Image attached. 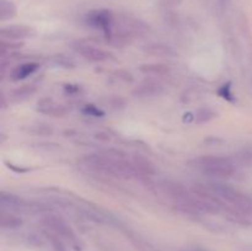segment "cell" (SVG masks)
<instances>
[{"label":"cell","instance_id":"1","mask_svg":"<svg viewBox=\"0 0 252 251\" xmlns=\"http://www.w3.org/2000/svg\"><path fill=\"white\" fill-rule=\"evenodd\" d=\"M121 152L108 150L100 154H88L83 157V162L90 169L97 172L120 177V179H132L137 176L132 161H128Z\"/></svg>","mask_w":252,"mask_h":251},{"label":"cell","instance_id":"2","mask_svg":"<svg viewBox=\"0 0 252 251\" xmlns=\"http://www.w3.org/2000/svg\"><path fill=\"white\" fill-rule=\"evenodd\" d=\"M191 166L212 177H230L235 174V164L225 157H202L191 162Z\"/></svg>","mask_w":252,"mask_h":251},{"label":"cell","instance_id":"3","mask_svg":"<svg viewBox=\"0 0 252 251\" xmlns=\"http://www.w3.org/2000/svg\"><path fill=\"white\" fill-rule=\"evenodd\" d=\"M209 187L219 198L233 204L239 212L244 214L252 213V199L245 193L223 184H209Z\"/></svg>","mask_w":252,"mask_h":251},{"label":"cell","instance_id":"4","mask_svg":"<svg viewBox=\"0 0 252 251\" xmlns=\"http://www.w3.org/2000/svg\"><path fill=\"white\" fill-rule=\"evenodd\" d=\"M85 20L89 26H91L93 29L101 30L107 38L112 37L116 25V17L112 11L106 9L93 10L86 15Z\"/></svg>","mask_w":252,"mask_h":251},{"label":"cell","instance_id":"5","mask_svg":"<svg viewBox=\"0 0 252 251\" xmlns=\"http://www.w3.org/2000/svg\"><path fill=\"white\" fill-rule=\"evenodd\" d=\"M43 223L52 233L58 235L59 238H63L65 240L71 241V243H76L75 231L73 230V228L64 219L48 214V216L43 217Z\"/></svg>","mask_w":252,"mask_h":251},{"label":"cell","instance_id":"6","mask_svg":"<svg viewBox=\"0 0 252 251\" xmlns=\"http://www.w3.org/2000/svg\"><path fill=\"white\" fill-rule=\"evenodd\" d=\"M36 34V30L27 25H10L0 30V36L7 41H20V39L31 38Z\"/></svg>","mask_w":252,"mask_h":251},{"label":"cell","instance_id":"7","mask_svg":"<svg viewBox=\"0 0 252 251\" xmlns=\"http://www.w3.org/2000/svg\"><path fill=\"white\" fill-rule=\"evenodd\" d=\"M164 94V86L155 80H145L135 86L132 91V95L138 98L158 97Z\"/></svg>","mask_w":252,"mask_h":251},{"label":"cell","instance_id":"8","mask_svg":"<svg viewBox=\"0 0 252 251\" xmlns=\"http://www.w3.org/2000/svg\"><path fill=\"white\" fill-rule=\"evenodd\" d=\"M37 112L46 116H52V117H64L66 115V108L61 103L56 102L53 98L43 97L37 102L36 105Z\"/></svg>","mask_w":252,"mask_h":251},{"label":"cell","instance_id":"9","mask_svg":"<svg viewBox=\"0 0 252 251\" xmlns=\"http://www.w3.org/2000/svg\"><path fill=\"white\" fill-rule=\"evenodd\" d=\"M74 49L76 51V53L80 54L84 59L89 62H103L110 58L108 53L97 47L91 46V44L78 43L76 46H74Z\"/></svg>","mask_w":252,"mask_h":251},{"label":"cell","instance_id":"10","mask_svg":"<svg viewBox=\"0 0 252 251\" xmlns=\"http://www.w3.org/2000/svg\"><path fill=\"white\" fill-rule=\"evenodd\" d=\"M161 189L166 194H169L174 201H180V199H185L187 197L191 196V192L189 189H187V187H185L184 185L179 184V182H172V181H165L162 182Z\"/></svg>","mask_w":252,"mask_h":251},{"label":"cell","instance_id":"11","mask_svg":"<svg viewBox=\"0 0 252 251\" xmlns=\"http://www.w3.org/2000/svg\"><path fill=\"white\" fill-rule=\"evenodd\" d=\"M132 164L134 166L137 175L142 176H153L157 172L154 164L143 155H134L132 159Z\"/></svg>","mask_w":252,"mask_h":251},{"label":"cell","instance_id":"12","mask_svg":"<svg viewBox=\"0 0 252 251\" xmlns=\"http://www.w3.org/2000/svg\"><path fill=\"white\" fill-rule=\"evenodd\" d=\"M39 68L38 63H34V62H29V63H22L20 65L15 66L11 70V74H10V78L14 81L24 80V79L29 78L30 75L36 73Z\"/></svg>","mask_w":252,"mask_h":251},{"label":"cell","instance_id":"13","mask_svg":"<svg viewBox=\"0 0 252 251\" xmlns=\"http://www.w3.org/2000/svg\"><path fill=\"white\" fill-rule=\"evenodd\" d=\"M0 204H1L2 208L9 209V211H12V209L19 211L22 207L26 206L20 197L15 196L12 193H7V192L0 193Z\"/></svg>","mask_w":252,"mask_h":251},{"label":"cell","instance_id":"14","mask_svg":"<svg viewBox=\"0 0 252 251\" xmlns=\"http://www.w3.org/2000/svg\"><path fill=\"white\" fill-rule=\"evenodd\" d=\"M140 71L153 76H165L170 73V66L162 63H150L140 65Z\"/></svg>","mask_w":252,"mask_h":251},{"label":"cell","instance_id":"15","mask_svg":"<svg viewBox=\"0 0 252 251\" xmlns=\"http://www.w3.org/2000/svg\"><path fill=\"white\" fill-rule=\"evenodd\" d=\"M37 91L36 86L33 85H25L21 88H17L15 90H12L9 94L10 100L14 101V102H21V101L27 100V98L31 97L34 93Z\"/></svg>","mask_w":252,"mask_h":251},{"label":"cell","instance_id":"16","mask_svg":"<svg viewBox=\"0 0 252 251\" xmlns=\"http://www.w3.org/2000/svg\"><path fill=\"white\" fill-rule=\"evenodd\" d=\"M17 15V6L11 0H0V21H7Z\"/></svg>","mask_w":252,"mask_h":251},{"label":"cell","instance_id":"17","mask_svg":"<svg viewBox=\"0 0 252 251\" xmlns=\"http://www.w3.org/2000/svg\"><path fill=\"white\" fill-rule=\"evenodd\" d=\"M144 49L147 53L153 54V56L158 57H167V56H174L175 52L172 51L171 47L166 46V44H160V43H149L144 46Z\"/></svg>","mask_w":252,"mask_h":251},{"label":"cell","instance_id":"18","mask_svg":"<svg viewBox=\"0 0 252 251\" xmlns=\"http://www.w3.org/2000/svg\"><path fill=\"white\" fill-rule=\"evenodd\" d=\"M22 219L11 213L2 212L0 217V225L4 229H17L22 225Z\"/></svg>","mask_w":252,"mask_h":251},{"label":"cell","instance_id":"19","mask_svg":"<svg viewBox=\"0 0 252 251\" xmlns=\"http://www.w3.org/2000/svg\"><path fill=\"white\" fill-rule=\"evenodd\" d=\"M29 134L38 135V137H47V135L53 134V128L47 125H32L25 128Z\"/></svg>","mask_w":252,"mask_h":251},{"label":"cell","instance_id":"20","mask_svg":"<svg viewBox=\"0 0 252 251\" xmlns=\"http://www.w3.org/2000/svg\"><path fill=\"white\" fill-rule=\"evenodd\" d=\"M217 116H218V113H217L213 108L202 107L196 112L194 120H196L197 123H207V122H209V121L214 120Z\"/></svg>","mask_w":252,"mask_h":251},{"label":"cell","instance_id":"21","mask_svg":"<svg viewBox=\"0 0 252 251\" xmlns=\"http://www.w3.org/2000/svg\"><path fill=\"white\" fill-rule=\"evenodd\" d=\"M111 81L113 83H123V84H132L134 81L132 74L126 70H116L111 75Z\"/></svg>","mask_w":252,"mask_h":251},{"label":"cell","instance_id":"22","mask_svg":"<svg viewBox=\"0 0 252 251\" xmlns=\"http://www.w3.org/2000/svg\"><path fill=\"white\" fill-rule=\"evenodd\" d=\"M31 148L36 152H57V150L61 149L59 144L52 142H39V143H33L31 145Z\"/></svg>","mask_w":252,"mask_h":251},{"label":"cell","instance_id":"23","mask_svg":"<svg viewBox=\"0 0 252 251\" xmlns=\"http://www.w3.org/2000/svg\"><path fill=\"white\" fill-rule=\"evenodd\" d=\"M106 103L112 110H122V108H125L127 106V101L123 97H121V96H110L106 100Z\"/></svg>","mask_w":252,"mask_h":251},{"label":"cell","instance_id":"24","mask_svg":"<svg viewBox=\"0 0 252 251\" xmlns=\"http://www.w3.org/2000/svg\"><path fill=\"white\" fill-rule=\"evenodd\" d=\"M47 238L51 241L52 248H53L54 251H68L66 250V246L64 245L63 241L59 239L58 235H56V234L51 231V233H47Z\"/></svg>","mask_w":252,"mask_h":251},{"label":"cell","instance_id":"25","mask_svg":"<svg viewBox=\"0 0 252 251\" xmlns=\"http://www.w3.org/2000/svg\"><path fill=\"white\" fill-rule=\"evenodd\" d=\"M83 113L85 116H90V117H103L105 112L101 108L96 107L95 105H86L83 108Z\"/></svg>","mask_w":252,"mask_h":251},{"label":"cell","instance_id":"26","mask_svg":"<svg viewBox=\"0 0 252 251\" xmlns=\"http://www.w3.org/2000/svg\"><path fill=\"white\" fill-rule=\"evenodd\" d=\"M54 63L57 64V65L59 66H64V68H73L74 66V63L70 61V59H68L66 57L64 56H57L53 58Z\"/></svg>","mask_w":252,"mask_h":251},{"label":"cell","instance_id":"27","mask_svg":"<svg viewBox=\"0 0 252 251\" xmlns=\"http://www.w3.org/2000/svg\"><path fill=\"white\" fill-rule=\"evenodd\" d=\"M219 94H220L224 98H228V100H230V97L233 96V94H231V91H230V85H229V84H225V85L221 86Z\"/></svg>","mask_w":252,"mask_h":251},{"label":"cell","instance_id":"28","mask_svg":"<svg viewBox=\"0 0 252 251\" xmlns=\"http://www.w3.org/2000/svg\"><path fill=\"white\" fill-rule=\"evenodd\" d=\"M95 137L97 138V139L105 140V142H108V140H110V137H108V134H106V133H97Z\"/></svg>","mask_w":252,"mask_h":251}]
</instances>
